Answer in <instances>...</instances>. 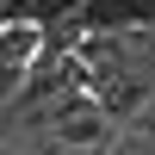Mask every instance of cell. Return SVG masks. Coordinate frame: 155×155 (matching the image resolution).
Masks as SVG:
<instances>
[{
    "label": "cell",
    "instance_id": "6da1fadb",
    "mask_svg": "<svg viewBox=\"0 0 155 155\" xmlns=\"http://www.w3.org/2000/svg\"><path fill=\"white\" fill-rule=\"evenodd\" d=\"M87 62V93L106 106L118 130L155 137V31H93L74 37Z\"/></svg>",
    "mask_w": 155,
    "mask_h": 155
},
{
    "label": "cell",
    "instance_id": "7a4b0ae2",
    "mask_svg": "<svg viewBox=\"0 0 155 155\" xmlns=\"http://www.w3.org/2000/svg\"><path fill=\"white\" fill-rule=\"evenodd\" d=\"M6 143L31 149V155H112L118 149V124L106 118V106L87 87H56L44 106H31L6 130Z\"/></svg>",
    "mask_w": 155,
    "mask_h": 155
},
{
    "label": "cell",
    "instance_id": "3957f363",
    "mask_svg": "<svg viewBox=\"0 0 155 155\" xmlns=\"http://www.w3.org/2000/svg\"><path fill=\"white\" fill-rule=\"evenodd\" d=\"M44 50V31L37 25H0V56L6 62H31Z\"/></svg>",
    "mask_w": 155,
    "mask_h": 155
}]
</instances>
